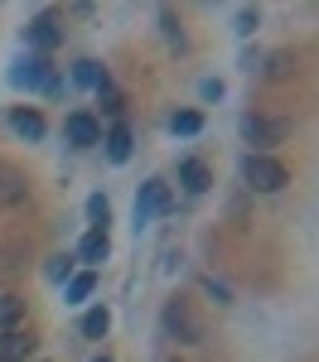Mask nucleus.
<instances>
[{
	"instance_id": "f257e3e1",
	"label": "nucleus",
	"mask_w": 319,
	"mask_h": 362,
	"mask_svg": "<svg viewBox=\"0 0 319 362\" xmlns=\"http://www.w3.org/2000/svg\"><path fill=\"white\" fill-rule=\"evenodd\" d=\"M237 131H242V140H247V145H252V155H266V150L286 145L290 121H281V116H261V112H247L242 121H237Z\"/></svg>"
},
{
	"instance_id": "f03ea898",
	"label": "nucleus",
	"mask_w": 319,
	"mask_h": 362,
	"mask_svg": "<svg viewBox=\"0 0 319 362\" xmlns=\"http://www.w3.org/2000/svg\"><path fill=\"white\" fill-rule=\"evenodd\" d=\"M242 184L252 194H281L290 184V169L281 160H271V155H247L242 160Z\"/></svg>"
},
{
	"instance_id": "7ed1b4c3",
	"label": "nucleus",
	"mask_w": 319,
	"mask_h": 362,
	"mask_svg": "<svg viewBox=\"0 0 319 362\" xmlns=\"http://www.w3.org/2000/svg\"><path fill=\"white\" fill-rule=\"evenodd\" d=\"M170 208H174L170 184H165V179H145L141 194H136V232H141V227H150L155 218H165Z\"/></svg>"
},
{
	"instance_id": "20e7f679",
	"label": "nucleus",
	"mask_w": 319,
	"mask_h": 362,
	"mask_svg": "<svg viewBox=\"0 0 319 362\" xmlns=\"http://www.w3.org/2000/svg\"><path fill=\"white\" fill-rule=\"evenodd\" d=\"M49 58L44 54H25V58H15V68H10V87H25V92H34V87H44L49 83Z\"/></svg>"
},
{
	"instance_id": "39448f33",
	"label": "nucleus",
	"mask_w": 319,
	"mask_h": 362,
	"mask_svg": "<svg viewBox=\"0 0 319 362\" xmlns=\"http://www.w3.org/2000/svg\"><path fill=\"white\" fill-rule=\"evenodd\" d=\"M63 136H68L73 150H92V145H102V126H97V116H92V112H68Z\"/></svg>"
},
{
	"instance_id": "423d86ee",
	"label": "nucleus",
	"mask_w": 319,
	"mask_h": 362,
	"mask_svg": "<svg viewBox=\"0 0 319 362\" xmlns=\"http://www.w3.org/2000/svg\"><path fill=\"white\" fill-rule=\"evenodd\" d=\"M165 334L179 338V343H199V338H203V324L189 314V305L170 300V305H165Z\"/></svg>"
},
{
	"instance_id": "0eeeda50",
	"label": "nucleus",
	"mask_w": 319,
	"mask_h": 362,
	"mask_svg": "<svg viewBox=\"0 0 319 362\" xmlns=\"http://www.w3.org/2000/svg\"><path fill=\"white\" fill-rule=\"evenodd\" d=\"M25 44H34L39 54H44V49H58V44H63V29L54 25V15H34L25 25Z\"/></svg>"
},
{
	"instance_id": "6e6552de",
	"label": "nucleus",
	"mask_w": 319,
	"mask_h": 362,
	"mask_svg": "<svg viewBox=\"0 0 319 362\" xmlns=\"http://www.w3.org/2000/svg\"><path fill=\"white\" fill-rule=\"evenodd\" d=\"M34 358V338L25 329H5L0 334V362H29Z\"/></svg>"
},
{
	"instance_id": "1a4fd4ad",
	"label": "nucleus",
	"mask_w": 319,
	"mask_h": 362,
	"mask_svg": "<svg viewBox=\"0 0 319 362\" xmlns=\"http://www.w3.org/2000/svg\"><path fill=\"white\" fill-rule=\"evenodd\" d=\"M25 198H29L25 174L15 165H0V208H15V203H25Z\"/></svg>"
},
{
	"instance_id": "9d476101",
	"label": "nucleus",
	"mask_w": 319,
	"mask_h": 362,
	"mask_svg": "<svg viewBox=\"0 0 319 362\" xmlns=\"http://www.w3.org/2000/svg\"><path fill=\"white\" fill-rule=\"evenodd\" d=\"M102 150H107V160H112V165H126V160H131V126H126V121H116L112 131L102 136Z\"/></svg>"
},
{
	"instance_id": "9b49d317",
	"label": "nucleus",
	"mask_w": 319,
	"mask_h": 362,
	"mask_svg": "<svg viewBox=\"0 0 319 362\" xmlns=\"http://www.w3.org/2000/svg\"><path fill=\"white\" fill-rule=\"evenodd\" d=\"M73 83L102 92V87H112V78H107V68H102L97 58H78V63H73Z\"/></svg>"
},
{
	"instance_id": "f8f14e48",
	"label": "nucleus",
	"mask_w": 319,
	"mask_h": 362,
	"mask_svg": "<svg viewBox=\"0 0 319 362\" xmlns=\"http://www.w3.org/2000/svg\"><path fill=\"white\" fill-rule=\"evenodd\" d=\"M107 256H112V237L92 227V232L83 237V247H78V261H87V266H102Z\"/></svg>"
},
{
	"instance_id": "ddd939ff",
	"label": "nucleus",
	"mask_w": 319,
	"mask_h": 362,
	"mask_svg": "<svg viewBox=\"0 0 319 362\" xmlns=\"http://www.w3.org/2000/svg\"><path fill=\"white\" fill-rule=\"evenodd\" d=\"M179 184H184V194H208L213 174H208L203 160H184V165H179Z\"/></svg>"
},
{
	"instance_id": "4468645a",
	"label": "nucleus",
	"mask_w": 319,
	"mask_h": 362,
	"mask_svg": "<svg viewBox=\"0 0 319 362\" xmlns=\"http://www.w3.org/2000/svg\"><path fill=\"white\" fill-rule=\"evenodd\" d=\"M10 126H15V136H25V140H44V136H49L44 116H39V112H29V107L10 112Z\"/></svg>"
},
{
	"instance_id": "2eb2a0df",
	"label": "nucleus",
	"mask_w": 319,
	"mask_h": 362,
	"mask_svg": "<svg viewBox=\"0 0 319 362\" xmlns=\"http://www.w3.org/2000/svg\"><path fill=\"white\" fill-rule=\"evenodd\" d=\"M107 329H112V309H107V305L87 309L83 319H78V334H83V338H107Z\"/></svg>"
},
{
	"instance_id": "dca6fc26",
	"label": "nucleus",
	"mask_w": 319,
	"mask_h": 362,
	"mask_svg": "<svg viewBox=\"0 0 319 362\" xmlns=\"http://www.w3.org/2000/svg\"><path fill=\"white\" fill-rule=\"evenodd\" d=\"M92 290H97V276H92V271H78V276L63 285V300H68V305H83Z\"/></svg>"
},
{
	"instance_id": "f3484780",
	"label": "nucleus",
	"mask_w": 319,
	"mask_h": 362,
	"mask_svg": "<svg viewBox=\"0 0 319 362\" xmlns=\"http://www.w3.org/2000/svg\"><path fill=\"white\" fill-rule=\"evenodd\" d=\"M20 319H25V300H20V295H0V334L15 329Z\"/></svg>"
},
{
	"instance_id": "a211bd4d",
	"label": "nucleus",
	"mask_w": 319,
	"mask_h": 362,
	"mask_svg": "<svg viewBox=\"0 0 319 362\" xmlns=\"http://www.w3.org/2000/svg\"><path fill=\"white\" fill-rule=\"evenodd\" d=\"M87 218H92L97 232H107V223H112V203H107V194H92V198H87Z\"/></svg>"
},
{
	"instance_id": "6ab92c4d",
	"label": "nucleus",
	"mask_w": 319,
	"mask_h": 362,
	"mask_svg": "<svg viewBox=\"0 0 319 362\" xmlns=\"http://www.w3.org/2000/svg\"><path fill=\"white\" fill-rule=\"evenodd\" d=\"M170 131H174V136H199V131H203V116L199 112H174L170 116Z\"/></svg>"
},
{
	"instance_id": "aec40b11",
	"label": "nucleus",
	"mask_w": 319,
	"mask_h": 362,
	"mask_svg": "<svg viewBox=\"0 0 319 362\" xmlns=\"http://www.w3.org/2000/svg\"><path fill=\"white\" fill-rule=\"evenodd\" d=\"M73 261H78V256H54V261H49V271H44V276L54 280V285H68V280L78 276V271H73Z\"/></svg>"
},
{
	"instance_id": "412c9836",
	"label": "nucleus",
	"mask_w": 319,
	"mask_h": 362,
	"mask_svg": "<svg viewBox=\"0 0 319 362\" xmlns=\"http://www.w3.org/2000/svg\"><path fill=\"white\" fill-rule=\"evenodd\" d=\"M203 295H208L213 305H223V309L232 305V290H228V285H223V280H213V276H203Z\"/></svg>"
},
{
	"instance_id": "4be33fe9",
	"label": "nucleus",
	"mask_w": 319,
	"mask_h": 362,
	"mask_svg": "<svg viewBox=\"0 0 319 362\" xmlns=\"http://www.w3.org/2000/svg\"><path fill=\"white\" fill-rule=\"evenodd\" d=\"M160 29H165V39H170L174 49H184V29L174 20V10H160Z\"/></svg>"
},
{
	"instance_id": "5701e85b",
	"label": "nucleus",
	"mask_w": 319,
	"mask_h": 362,
	"mask_svg": "<svg viewBox=\"0 0 319 362\" xmlns=\"http://www.w3.org/2000/svg\"><path fill=\"white\" fill-rule=\"evenodd\" d=\"M257 25H261L257 10H237V20H232V29H237L242 39H247V34H257Z\"/></svg>"
},
{
	"instance_id": "b1692460",
	"label": "nucleus",
	"mask_w": 319,
	"mask_h": 362,
	"mask_svg": "<svg viewBox=\"0 0 319 362\" xmlns=\"http://www.w3.org/2000/svg\"><path fill=\"white\" fill-rule=\"evenodd\" d=\"M223 92H228V87L218 83V78H203V83H199V97H203V102H223Z\"/></svg>"
},
{
	"instance_id": "393cba45",
	"label": "nucleus",
	"mask_w": 319,
	"mask_h": 362,
	"mask_svg": "<svg viewBox=\"0 0 319 362\" xmlns=\"http://www.w3.org/2000/svg\"><path fill=\"white\" fill-rule=\"evenodd\" d=\"M266 63H271V68H266L271 78H286V73H290V54H271Z\"/></svg>"
},
{
	"instance_id": "a878e982",
	"label": "nucleus",
	"mask_w": 319,
	"mask_h": 362,
	"mask_svg": "<svg viewBox=\"0 0 319 362\" xmlns=\"http://www.w3.org/2000/svg\"><path fill=\"white\" fill-rule=\"evenodd\" d=\"M97 97H102V112L121 116V97H116V87H102V92H97Z\"/></svg>"
},
{
	"instance_id": "bb28decb",
	"label": "nucleus",
	"mask_w": 319,
	"mask_h": 362,
	"mask_svg": "<svg viewBox=\"0 0 319 362\" xmlns=\"http://www.w3.org/2000/svg\"><path fill=\"white\" fill-rule=\"evenodd\" d=\"M92 362H112V358H92Z\"/></svg>"
}]
</instances>
